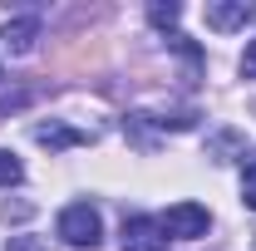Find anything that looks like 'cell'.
Returning a JSON list of instances; mask_svg holds the SVG:
<instances>
[{"label": "cell", "instance_id": "6da1fadb", "mask_svg": "<svg viewBox=\"0 0 256 251\" xmlns=\"http://www.w3.org/2000/svg\"><path fill=\"white\" fill-rule=\"evenodd\" d=\"M60 242L64 246H74V251H94L98 242H104V217H98L89 202H69L60 212Z\"/></svg>", "mask_w": 256, "mask_h": 251}, {"label": "cell", "instance_id": "7a4b0ae2", "mask_svg": "<svg viewBox=\"0 0 256 251\" xmlns=\"http://www.w3.org/2000/svg\"><path fill=\"white\" fill-rule=\"evenodd\" d=\"M207 226H212V212H207L202 202H172V207L162 212V232H168V236H182V242L207 236Z\"/></svg>", "mask_w": 256, "mask_h": 251}, {"label": "cell", "instance_id": "3957f363", "mask_svg": "<svg viewBox=\"0 0 256 251\" xmlns=\"http://www.w3.org/2000/svg\"><path fill=\"white\" fill-rule=\"evenodd\" d=\"M124 251H168V232L158 217H128L124 222Z\"/></svg>", "mask_w": 256, "mask_h": 251}, {"label": "cell", "instance_id": "277c9868", "mask_svg": "<svg viewBox=\"0 0 256 251\" xmlns=\"http://www.w3.org/2000/svg\"><path fill=\"white\" fill-rule=\"evenodd\" d=\"M0 44H5L15 60L34 54V44H40V20H34V15H15V20H5V25H0Z\"/></svg>", "mask_w": 256, "mask_h": 251}, {"label": "cell", "instance_id": "5b68a950", "mask_svg": "<svg viewBox=\"0 0 256 251\" xmlns=\"http://www.w3.org/2000/svg\"><path fill=\"white\" fill-rule=\"evenodd\" d=\"M246 15H252V10H246V0H207V25H212V30H242V25H246Z\"/></svg>", "mask_w": 256, "mask_h": 251}, {"label": "cell", "instance_id": "8992f818", "mask_svg": "<svg viewBox=\"0 0 256 251\" xmlns=\"http://www.w3.org/2000/svg\"><path fill=\"white\" fill-rule=\"evenodd\" d=\"M34 143H44V148H74V143H84V133L79 128H69V124H40L34 128Z\"/></svg>", "mask_w": 256, "mask_h": 251}, {"label": "cell", "instance_id": "52a82bcc", "mask_svg": "<svg viewBox=\"0 0 256 251\" xmlns=\"http://www.w3.org/2000/svg\"><path fill=\"white\" fill-rule=\"evenodd\" d=\"M20 178H25V168H20V158H15V153H5V148H0V188H15Z\"/></svg>", "mask_w": 256, "mask_h": 251}, {"label": "cell", "instance_id": "ba28073f", "mask_svg": "<svg viewBox=\"0 0 256 251\" xmlns=\"http://www.w3.org/2000/svg\"><path fill=\"white\" fill-rule=\"evenodd\" d=\"M5 251H54V246H50V236L25 232V236H10V242H5Z\"/></svg>", "mask_w": 256, "mask_h": 251}, {"label": "cell", "instance_id": "9c48e42d", "mask_svg": "<svg viewBox=\"0 0 256 251\" xmlns=\"http://www.w3.org/2000/svg\"><path fill=\"white\" fill-rule=\"evenodd\" d=\"M242 202L256 212V158L246 162V172H242Z\"/></svg>", "mask_w": 256, "mask_h": 251}, {"label": "cell", "instance_id": "30bf717a", "mask_svg": "<svg viewBox=\"0 0 256 251\" xmlns=\"http://www.w3.org/2000/svg\"><path fill=\"white\" fill-rule=\"evenodd\" d=\"M148 15H153V25H172L182 10H178V5H148Z\"/></svg>", "mask_w": 256, "mask_h": 251}, {"label": "cell", "instance_id": "8fae6325", "mask_svg": "<svg viewBox=\"0 0 256 251\" xmlns=\"http://www.w3.org/2000/svg\"><path fill=\"white\" fill-rule=\"evenodd\" d=\"M242 74H246V79H256V40L246 44V54H242Z\"/></svg>", "mask_w": 256, "mask_h": 251}]
</instances>
